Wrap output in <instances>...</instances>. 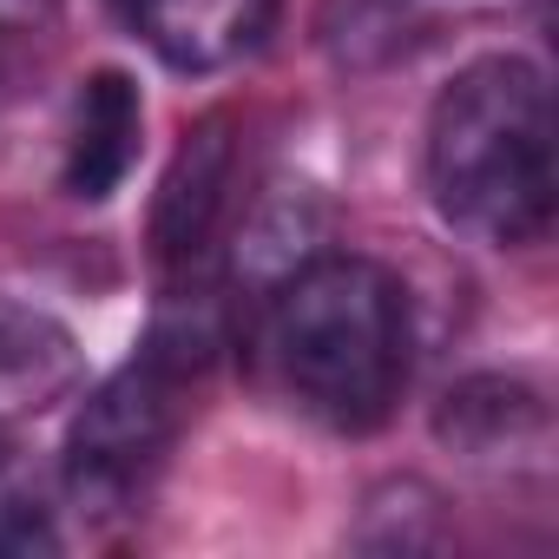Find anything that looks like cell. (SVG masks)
<instances>
[{"label":"cell","instance_id":"obj_10","mask_svg":"<svg viewBox=\"0 0 559 559\" xmlns=\"http://www.w3.org/2000/svg\"><path fill=\"white\" fill-rule=\"evenodd\" d=\"M60 533H53V507L40 500L34 474L14 461V448H0V559H34V552H53Z\"/></svg>","mask_w":559,"mask_h":559},{"label":"cell","instance_id":"obj_11","mask_svg":"<svg viewBox=\"0 0 559 559\" xmlns=\"http://www.w3.org/2000/svg\"><path fill=\"white\" fill-rule=\"evenodd\" d=\"M47 0H0V21H27V14H40Z\"/></svg>","mask_w":559,"mask_h":559},{"label":"cell","instance_id":"obj_9","mask_svg":"<svg viewBox=\"0 0 559 559\" xmlns=\"http://www.w3.org/2000/svg\"><path fill=\"white\" fill-rule=\"evenodd\" d=\"M448 0H323L317 8V40L343 73H376L415 53Z\"/></svg>","mask_w":559,"mask_h":559},{"label":"cell","instance_id":"obj_4","mask_svg":"<svg viewBox=\"0 0 559 559\" xmlns=\"http://www.w3.org/2000/svg\"><path fill=\"white\" fill-rule=\"evenodd\" d=\"M230 171H237V145H230V119H198L158 185V204H152V250L165 270H198L217 224H224V204H230Z\"/></svg>","mask_w":559,"mask_h":559},{"label":"cell","instance_id":"obj_7","mask_svg":"<svg viewBox=\"0 0 559 559\" xmlns=\"http://www.w3.org/2000/svg\"><path fill=\"white\" fill-rule=\"evenodd\" d=\"M80 389V343L34 304L0 297V421L40 415Z\"/></svg>","mask_w":559,"mask_h":559},{"label":"cell","instance_id":"obj_6","mask_svg":"<svg viewBox=\"0 0 559 559\" xmlns=\"http://www.w3.org/2000/svg\"><path fill=\"white\" fill-rule=\"evenodd\" d=\"M139 139H145V99L126 73H93L73 112V139H67V191L73 198H112L126 185V171L139 165Z\"/></svg>","mask_w":559,"mask_h":559},{"label":"cell","instance_id":"obj_3","mask_svg":"<svg viewBox=\"0 0 559 559\" xmlns=\"http://www.w3.org/2000/svg\"><path fill=\"white\" fill-rule=\"evenodd\" d=\"M185 362H171L165 349H139L119 376H106L73 428H67V487L86 513H132L145 500V487L158 480L171 441H178V415H185Z\"/></svg>","mask_w":559,"mask_h":559},{"label":"cell","instance_id":"obj_5","mask_svg":"<svg viewBox=\"0 0 559 559\" xmlns=\"http://www.w3.org/2000/svg\"><path fill=\"white\" fill-rule=\"evenodd\" d=\"M119 14L165 67L217 73L270 34L276 0H119Z\"/></svg>","mask_w":559,"mask_h":559},{"label":"cell","instance_id":"obj_8","mask_svg":"<svg viewBox=\"0 0 559 559\" xmlns=\"http://www.w3.org/2000/svg\"><path fill=\"white\" fill-rule=\"evenodd\" d=\"M435 435L467 461H520V454H533L546 441V402L526 382L474 376L441 402Z\"/></svg>","mask_w":559,"mask_h":559},{"label":"cell","instance_id":"obj_2","mask_svg":"<svg viewBox=\"0 0 559 559\" xmlns=\"http://www.w3.org/2000/svg\"><path fill=\"white\" fill-rule=\"evenodd\" d=\"M428 191L435 211L493 243H539L552 224V99L539 67L493 53L474 60L428 119Z\"/></svg>","mask_w":559,"mask_h":559},{"label":"cell","instance_id":"obj_1","mask_svg":"<svg viewBox=\"0 0 559 559\" xmlns=\"http://www.w3.org/2000/svg\"><path fill=\"white\" fill-rule=\"evenodd\" d=\"M257 349L304 415L369 435L408 389V290L369 257H304L276 276Z\"/></svg>","mask_w":559,"mask_h":559}]
</instances>
